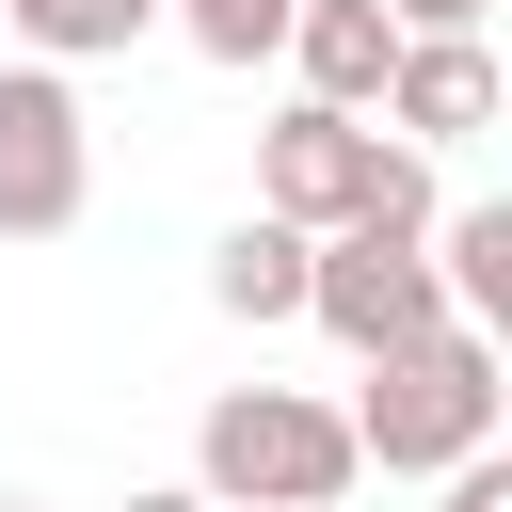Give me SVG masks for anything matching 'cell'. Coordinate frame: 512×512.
<instances>
[{"label": "cell", "instance_id": "cell-9", "mask_svg": "<svg viewBox=\"0 0 512 512\" xmlns=\"http://www.w3.org/2000/svg\"><path fill=\"white\" fill-rule=\"evenodd\" d=\"M0 16H16L48 64H112V48H144V32H160V0H0Z\"/></svg>", "mask_w": 512, "mask_h": 512}, {"label": "cell", "instance_id": "cell-11", "mask_svg": "<svg viewBox=\"0 0 512 512\" xmlns=\"http://www.w3.org/2000/svg\"><path fill=\"white\" fill-rule=\"evenodd\" d=\"M208 64H256V48H288V0H160Z\"/></svg>", "mask_w": 512, "mask_h": 512}, {"label": "cell", "instance_id": "cell-13", "mask_svg": "<svg viewBox=\"0 0 512 512\" xmlns=\"http://www.w3.org/2000/svg\"><path fill=\"white\" fill-rule=\"evenodd\" d=\"M400 32H480V0H384Z\"/></svg>", "mask_w": 512, "mask_h": 512}, {"label": "cell", "instance_id": "cell-12", "mask_svg": "<svg viewBox=\"0 0 512 512\" xmlns=\"http://www.w3.org/2000/svg\"><path fill=\"white\" fill-rule=\"evenodd\" d=\"M448 512H512V464L480 448V464H448Z\"/></svg>", "mask_w": 512, "mask_h": 512}, {"label": "cell", "instance_id": "cell-3", "mask_svg": "<svg viewBox=\"0 0 512 512\" xmlns=\"http://www.w3.org/2000/svg\"><path fill=\"white\" fill-rule=\"evenodd\" d=\"M304 320H320L336 352H400V336H432V320H448V288H432V256H416V240L336 224V240H304Z\"/></svg>", "mask_w": 512, "mask_h": 512}, {"label": "cell", "instance_id": "cell-7", "mask_svg": "<svg viewBox=\"0 0 512 512\" xmlns=\"http://www.w3.org/2000/svg\"><path fill=\"white\" fill-rule=\"evenodd\" d=\"M288 64H304L320 112H368L384 64H400V16H384V0H288Z\"/></svg>", "mask_w": 512, "mask_h": 512}, {"label": "cell", "instance_id": "cell-5", "mask_svg": "<svg viewBox=\"0 0 512 512\" xmlns=\"http://www.w3.org/2000/svg\"><path fill=\"white\" fill-rule=\"evenodd\" d=\"M368 176H384V128H368V112H320V96L256 144V208L304 224V240H336V224L368 208Z\"/></svg>", "mask_w": 512, "mask_h": 512}, {"label": "cell", "instance_id": "cell-6", "mask_svg": "<svg viewBox=\"0 0 512 512\" xmlns=\"http://www.w3.org/2000/svg\"><path fill=\"white\" fill-rule=\"evenodd\" d=\"M384 128H416V144L496 128V48H480V32H400V64H384Z\"/></svg>", "mask_w": 512, "mask_h": 512}, {"label": "cell", "instance_id": "cell-10", "mask_svg": "<svg viewBox=\"0 0 512 512\" xmlns=\"http://www.w3.org/2000/svg\"><path fill=\"white\" fill-rule=\"evenodd\" d=\"M432 288H448L464 320H512V208H464L448 256H432Z\"/></svg>", "mask_w": 512, "mask_h": 512}, {"label": "cell", "instance_id": "cell-1", "mask_svg": "<svg viewBox=\"0 0 512 512\" xmlns=\"http://www.w3.org/2000/svg\"><path fill=\"white\" fill-rule=\"evenodd\" d=\"M496 416H512V384H496V336H480V320H432V336L368 352L352 464H384V480H448V464H480V448H496Z\"/></svg>", "mask_w": 512, "mask_h": 512}, {"label": "cell", "instance_id": "cell-15", "mask_svg": "<svg viewBox=\"0 0 512 512\" xmlns=\"http://www.w3.org/2000/svg\"><path fill=\"white\" fill-rule=\"evenodd\" d=\"M0 512H32V496H0Z\"/></svg>", "mask_w": 512, "mask_h": 512}, {"label": "cell", "instance_id": "cell-2", "mask_svg": "<svg viewBox=\"0 0 512 512\" xmlns=\"http://www.w3.org/2000/svg\"><path fill=\"white\" fill-rule=\"evenodd\" d=\"M336 480H352V416L304 400V384H224L208 432H192L208 512H336Z\"/></svg>", "mask_w": 512, "mask_h": 512}, {"label": "cell", "instance_id": "cell-8", "mask_svg": "<svg viewBox=\"0 0 512 512\" xmlns=\"http://www.w3.org/2000/svg\"><path fill=\"white\" fill-rule=\"evenodd\" d=\"M208 304H224V320H304V224L256 208V224L208 256Z\"/></svg>", "mask_w": 512, "mask_h": 512}, {"label": "cell", "instance_id": "cell-4", "mask_svg": "<svg viewBox=\"0 0 512 512\" xmlns=\"http://www.w3.org/2000/svg\"><path fill=\"white\" fill-rule=\"evenodd\" d=\"M80 192H96V128H80V96H64L48 64H16V80H0V240H64Z\"/></svg>", "mask_w": 512, "mask_h": 512}, {"label": "cell", "instance_id": "cell-14", "mask_svg": "<svg viewBox=\"0 0 512 512\" xmlns=\"http://www.w3.org/2000/svg\"><path fill=\"white\" fill-rule=\"evenodd\" d=\"M128 512H208V496H192V480H160V496H128Z\"/></svg>", "mask_w": 512, "mask_h": 512}]
</instances>
